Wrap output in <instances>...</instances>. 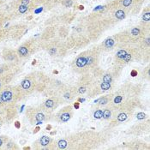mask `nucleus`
I'll return each mask as SVG.
<instances>
[{
	"label": "nucleus",
	"instance_id": "f257e3e1",
	"mask_svg": "<svg viewBox=\"0 0 150 150\" xmlns=\"http://www.w3.org/2000/svg\"><path fill=\"white\" fill-rule=\"evenodd\" d=\"M50 79L42 72L35 71L27 75L19 85L23 96H28L35 92H42L46 90Z\"/></svg>",
	"mask_w": 150,
	"mask_h": 150
},
{
	"label": "nucleus",
	"instance_id": "f03ea898",
	"mask_svg": "<svg viewBox=\"0 0 150 150\" xmlns=\"http://www.w3.org/2000/svg\"><path fill=\"white\" fill-rule=\"evenodd\" d=\"M51 116L52 111L43 104L38 106H28L26 109V117L31 125H38L43 121H47Z\"/></svg>",
	"mask_w": 150,
	"mask_h": 150
},
{
	"label": "nucleus",
	"instance_id": "7ed1b4c3",
	"mask_svg": "<svg viewBox=\"0 0 150 150\" xmlns=\"http://www.w3.org/2000/svg\"><path fill=\"white\" fill-rule=\"evenodd\" d=\"M0 97L5 105H16L23 97L20 86H12L7 84L0 89Z\"/></svg>",
	"mask_w": 150,
	"mask_h": 150
},
{
	"label": "nucleus",
	"instance_id": "20e7f679",
	"mask_svg": "<svg viewBox=\"0 0 150 150\" xmlns=\"http://www.w3.org/2000/svg\"><path fill=\"white\" fill-rule=\"evenodd\" d=\"M28 31L27 26L24 23L12 24L8 28H1V39L2 41L7 39L19 40Z\"/></svg>",
	"mask_w": 150,
	"mask_h": 150
},
{
	"label": "nucleus",
	"instance_id": "39448f33",
	"mask_svg": "<svg viewBox=\"0 0 150 150\" xmlns=\"http://www.w3.org/2000/svg\"><path fill=\"white\" fill-rule=\"evenodd\" d=\"M21 70L19 64L8 63L0 64V82L4 85L10 84L16 75H17Z\"/></svg>",
	"mask_w": 150,
	"mask_h": 150
},
{
	"label": "nucleus",
	"instance_id": "423d86ee",
	"mask_svg": "<svg viewBox=\"0 0 150 150\" xmlns=\"http://www.w3.org/2000/svg\"><path fill=\"white\" fill-rule=\"evenodd\" d=\"M40 47V44L38 39L31 38L22 43L21 46L17 48L16 52L21 58H27L35 53Z\"/></svg>",
	"mask_w": 150,
	"mask_h": 150
},
{
	"label": "nucleus",
	"instance_id": "0eeeda50",
	"mask_svg": "<svg viewBox=\"0 0 150 150\" xmlns=\"http://www.w3.org/2000/svg\"><path fill=\"white\" fill-rule=\"evenodd\" d=\"M119 6L126 12V14H137L138 13L143 0H117Z\"/></svg>",
	"mask_w": 150,
	"mask_h": 150
},
{
	"label": "nucleus",
	"instance_id": "6e6552de",
	"mask_svg": "<svg viewBox=\"0 0 150 150\" xmlns=\"http://www.w3.org/2000/svg\"><path fill=\"white\" fill-rule=\"evenodd\" d=\"M17 116L16 105H5L0 108V118L4 124H11Z\"/></svg>",
	"mask_w": 150,
	"mask_h": 150
},
{
	"label": "nucleus",
	"instance_id": "1a4fd4ad",
	"mask_svg": "<svg viewBox=\"0 0 150 150\" xmlns=\"http://www.w3.org/2000/svg\"><path fill=\"white\" fill-rule=\"evenodd\" d=\"M1 57L5 62L15 64H19L20 60L22 59L19 57L17 52L11 48H4L1 52Z\"/></svg>",
	"mask_w": 150,
	"mask_h": 150
},
{
	"label": "nucleus",
	"instance_id": "9d476101",
	"mask_svg": "<svg viewBox=\"0 0 150 150\" xmlns=\"http://www.w3.org/2000/svg\"><path fill=\"white\" fill-rule=\"evenodd\" d=\"M53 143V140L50 137L43 136L42 137L37 140L34 143V149H52V146Z\"/></svg>",
	"mask_w": 150,
	"mask_h": 150
},
{
	"label": "nucleus",
	"instance_id": "9b49d317",
	"mask_svg": "<svg viewBox=\"0 0 150 150\" xmlns=\"http://www.w3.org/2000/svg\"><path fill=\"white\" fill-rule=\"evenodd\" d=\"M72 117V108L70 106H66L63 108L58 114L57 118L59 122H67Z\"/></svg>",
	"mask_w": 150,
	"mask_h": 150
},
{
	"label": "nucleus",
	"instance_id": "f8f14e48",
	"mask_svg": "<svg viewBox=\"0 0 150 150\" xmlns=\"http://www.w3.org/2000/svg\"><path fill=\"white\" fill-rule=\"evenodd\" d=\"M10 17L7 11V7H4L3 1L0 0V28L4 26L7 22H10Z\"/></svg>",
	"mask_w": 150,
	"mask_h": 150
},
{
	"label": "nucleus",
	"instance_id": "ddd939ff",
	"mask_svg": "<svg viewBox=\"0 0 150 150\" xmlns=\"http://www.w3.org/2000/svg\"><path fill=\"white\" fill-rule=\"evenodd\" d=\"M117 42L118 41H117V39L115 35L114 37H110V38H107L106 40H105L104 42L101 44V46L105 50H110L115 46L116 43H117Z\"/></svg>",
	"mask_w": 150,
	"mask_h": 150
},
{
	"label": "nucleus",
	"instance_id": "4468645a",
	"mask_svg": "<svg viewBox=\"0 0 150 150\" xmlns=\"http://www.w3.org/2000/svg\"><path fill=\"white\" fill-rule=\"evenodd\" d=\"M57 100L58 99L55 98V96H53V98H50V99L46 100V101H45V103L43 105L46 106L47 109H49V110L52 111V109L56 108L57 105H58V103H57Z\"/></svg>",
	"mask_w": 150,
	"mask_h": 150
},
{
	"label": "nucleus",
	"instance_id": "2eb2a0df",
	"mask_svg": "<svg viewBox=\"0 0 150 150\" xmlns=\"http://www.w3.org/2000/svg\"><path fill=\"white\" fill-rule=\"evenodd\" d=\"M142 23L145 25H149L150 22V11L149 7H147L144 9L143 13H142Z\"/></svg>",
	"mask_w": 150,
	"mask_h": 150
},
{
	"label": "nucleus",
	"instance_id": "dca6fc26",
	"mask_svg": "<svg viewBox=\"0 0 150 150\" xmlns=\"http://www.w3.org/2000/svg\"><path fill=\"white\" fill-rule=\"evenodd\" d=\"M18 146L12 141H8L4 143V145L3 146L2 149H8V150H12V149H18Z\"/></svg>",
	"mask_w": 150,
	"mask_h": 150
},
{
	"label": "nucleus",
	"instance_id": "f3484780",
	"mask_svg": "<svg viewBox=\"0 0 150 150\" xmlns=\"http://www.w3.org/2000/svg\"><path fill=\"white\" fill-rule=\"evenodd\" d=\"M111 117H112V112L109 109H105L104 112H102V117H104L105 119H110Z\"/></svg>",
	"mask_w": 150,
	"mask_h": 150
},
{
	"label": "nucleus",
	"instance_id": "a211bd4d",
	"mask_svg": "<svg viewBox=\"0 0 150 150\" xmlns=\"http://www.w3.org/2000/svg\"><path fill=\"white\" fill-rule=\"evenodd\" d=\"M117 121H119V122H123V121H125V120H126L127 119V114L125 113V112H121V113H119L117 117Z\"/></svg>",
	"mask_w": 150,
	"mask_h": 150
},
{
	"label": "nucleus",
	"instance_id": "6ab92c4d",
	"mask_svg": "<svg viewBox=\"0 0 150 150\" xmlns=\"http://www.w3.org/2000/svg\"><path fill=\"white\" fill-rule=\"evenodd\" d=\"M67 145H68V142L65 140H60L58 143V146L59 149H65L67 147Z\"/></svg>",
	"mask_w": 150,
	"mask_h": 150
},
{
	"label": "nucleus",
	"instance_id": "aec40b11",
	"mask_svg": "<svg viewBox=\"0 0 150 150\" xmlns=\"http://www.w3.org/2000/svg\"><path fill=\"white\" fill-rule=\"evenodd\" d=\"M100 88H101V89H103V90H108V89L111 88V83L104 82V81H103V82L100 84Z\"/></svg>",
	"mask_w": 150,
	"mask_h": 150
},
{
	"label": "nucleus",
	"instance_id": "412c9836",
	"mask_svg": "<svg viewBox=\"0 0 150 150\" xmlns=\"http://www.w3.org/2000/svg\"><path fill=\"white\" fill-rule=\"evenodd\" d=\"M112 77L110 74H106L103 76V81L104 82H108V83H111L112 82Z\"/></svg>",
	"mask_w": 150,
	"mask_h": 150
},
{
	"label": "nucleus",
	"instance_id": "4be33fe9",
	"mask_svg": "<svg viewBox=\"0 0 150 150\" xmlns=\"http://www.w3.org/2000/svg\"><path fill=\"white\" fill-rule=\"evenodd\" d=\"M94 117L97 119H100L102 117V111L101 110H96V112H94Z\"/></svg>",
	"mask_w": 150,
	"mask_h": 150
},
{
	"label": "nucleus",
	"instance_id": "5701e85b",
	"mask_svg": "<svg viewBox=\"0 0 150 150\" xmlns=\"http://www.w3.org/2000/svg\"><path fill=\"white\" fill-rule=\"evenodd\" d=\"M108 101H109V97H108V95H107V96H105V97L101 98V99L100 100V104L105 105L106 103H108Z\"/></svg>",
	"mask_w": 150,
	"mask_h": 150
},
{
	"label": "nucleus",
	"instance_id": "b1692460",
	"mask_svg": "<svg viewBox=\"0 0 150 150\" xmlns=\"http://www.w3.org/2000/svg\"><path fill=\"white\" fill-rule=\"evenodd\" d=\"M137 118L138 119H143V118H145V114L144 113H138L137 114Z\"/></svg>",
	"mask_w": 150,
	"mask_h": 150
},
{
	"label": "nucleus",
	"instance_id": "393cba45",
	"mask_svg": "<svg viewBox=\"0 0 150 150\" xmlns=\"http://www.w3.org/2000/svg\"><path fill=\"white\" fill-rule=\"evenodd\" d=\"M137 74V72L134 70V71H132V73H131V75H132V76H135V75Z\"/></svg>",
	"mask_w": 150,
	"mask_h": 150
},
{
	"label": "nucleus",
	"instance_id": "a878e982",
	"mask_svg": "<svg viewBox=\"0 0 150 150\" xmlns=\"http://www.w3.org/2000/svg\"><path fill=\"white\" fill-rule=\"evenodd\" d=\"M75 107H76V108H78V103L75 104Z\"/></svg>",
	"mask_w": 150,
	"mask_h": 150
},
{
	"label": "nucleus",
	"instance_id": "bb28decb",
	"mask_svg": "<svg viewBox=\"0 0 150 150\" xmlns=\"http://www.w3.org/2000/svg\"><path fill=\"white\" fill-rule=\"evenodd\" d=\"M0 41H2V40H1V39H0Z\"/></svg>",
	"mask_w": 150,
	"mask_h": 150
}]
</instances>
